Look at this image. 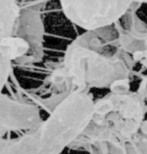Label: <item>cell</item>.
I'll return each mask as SVG.
<instances>
[{
	"instance_id": "cell-1",
	"label": "cell",
	"mask_w": 147,
	"mask_h": 154,
	"mask_svg": "<svg viewBox=\"0 0 147 154\" xmlns=\"http://www.w3.org/2000/svg\"><path fill=\"white\" fill-rule=\"evenodd\" d=\"M114 40L106 37L104 30L76 36L67 45L60 63L45 78L44 86L52 94L92 88L130 90L136 64L118 47L106 49Z\"/></svg>"
},
{
	"instance_id": "cell-2",
	"label": "cell",
	"mask_w": 147,
	"mask_h": 154,
	"mask_svg": "<svg viewBox=\"0 0 147 154\" xmlns=\"http://www.w3.org/2000/svg\"><path fill=\"white\" fill-rule=\"evenodd\" d=\"M146 115L136 90L108 91L95 100L92 121L69 149L89 154H123L125 146L143 128Z\"/></svg>"
},
{
	"instance_id": "cell-3",
	"label": "cell",
	"mask_w": 147,
	"mask_h": 154,
	"mask_svg": "<svg viewBox=\"0 0 147 154\" xmlns=\"http://www.w3.org/2000/svg\"><path fill=\"white\" fill-rule=\"evenodd\" d=\"M94 106L90 91L71 92L32 130L16 138H1L0 154H61L90 125Z\"/></svg>"
},
{
	"instance_id": "cell-4",
	"label": "cell",
	"mask_w": 147,
	"mask_h": 154,
	"mask_svg": "<svg viewBox=\"0 0 147 154\" xmlns=\"http://www.w3.org/2000/svg\"><path fill=\"white\" fill-rule=\"evenodd\" d=\"M59 4L73 25L84 32H96L114 27L133 8L135 1L63 0Z\"/></svg>"
},
{
	"instance_id": "cell-5",
	"label": "cell",
	"mask_w": 147,
	"mask_h": 154,
	"mask_svg": "<svg viewBox=\"0 0 147 154\" xmlns=\"http://www.w3.org/2000/svg\"><path fill=\"white\" fill-rule=\"evenodd\" d=\"M21 8L13 37H18L26 41L29 51L15 64L20 66L32 65L41 62L44 57L45 27L42 19L41 10L35 5L38 2H18Z\"/></svg>"
},
{
	"instance_id": "cell-6",
	"label": "cell",
	"mask_w": 147,
	"mask_h": 154,
	"mask_svg": "<svg viewBox=\"0 0 147 154\" xmlns=\"http://www.w3.org/2000/svg\"><path fill=\"white\" fill-rule=\"evenodd\" d=\"M40 108L30 101L0 94V139L8 132L29 131L42 122Z\"/></svg>"
},
{
	"instance_id": "cell-7",
	"label": "cell",
	"mask_w": 147,
	"mask_h": 154,
	"mask_svg": "<svg viewBox=\"0 0 147 154\" xmlns=\"http://www.w3.org/2000/svg\"><path fill=\"white\" fill-rule=\"evenodd\" d=\"M124 52L147 72V24L141 19L131 22L121 37Z\"/></svg>"
},
{
	"instance_id": "cell-8",
	"label": "cell",
	"mask_w": 147,
	"mask_h": 154,
	"mask_svg": "<svg viewBox=\"0 0 147 154\" xmlns=\"http://www.w3.org/2000/svg\"><path fill=\"white\" fill-rule=\"evenodd\" d=\"M29 51L26 41L18 37L0 40V94L8 84L15 62Z\"/></svg>"
},
{
	"instance_id": "cell-9",
	"label": "cell",
	"mask_w": 147,
	"mask_h": 154,
	"mask_svg": "<svg viewBox=\"0 0 147 154\" xmlns=\"http://www.w3.org/2000/svg\"><path fill=\"white\" fill-rule=\"evenodd\" d=\"M20 10L17 1L0 0V40L13 37Z\"/></svg>"
},
{
	"instance_id": "cell-10",
	"label": "cell",
	"mask_w": 147,
	"mask_h": 154,
	"mask_svg": "<svg viewBox=\"0 0 147 154\" xmlns=\"http://www.w3.org/2000/svg\"><path fill=\"white\" fill-rule=\"evenodd\" d=\"M137 93L139 94V96L141 97L143 101V104L145 106V109L147 111V72L144 71L140 75V80L138 83V86L135 89Z\"/></svg>"
}]
</instances>
